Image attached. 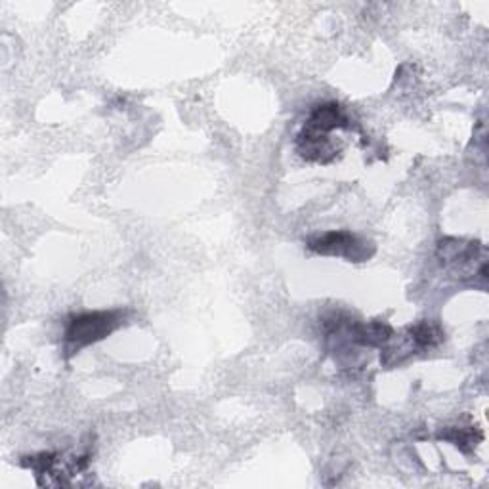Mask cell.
I'll return each instance as SVG.
<instances>
[{
	"mask_svg": "<svg viewBox=\"0 0 489 489\" xmlns=\"http://www.w3.org/2000/svg\"><path fill=\"white\" fill-rule=\"evenodd\" d=\"M409 336L417 348H432L443 340V331L432 321H423L409 327Z\"/></svg>",
	"mask_w": 489,
	"mask_h": 489,
	"instance_id": "obj_4",
	"label": "cell"
},
{
	"mask_svg": "<svg viewBox=\"0 0 489 489\" xmlns=\"http://www.w3.org/2000/svg\"><path fill=\"white\" fill-rule=\"evenodd\" d=\"M369 245L362 237H358L352 231H327L308 240V249L312 253L323 255V257H340L352 262H363L373 255V250H367Z\"/></svg>",
	"mask_w": 489,
	"mask_h": 489,
	"instance_id": "obj_2",
	"label": "cell"
},
{
	"mask_svg": "<svg viewBox=\"0 0 489 489\" xmlns=\"http://www.w3.org/2000/svg\"><path fill=\"white\" fill-rule=\"evenodd\" d=\"M121 310H100L69 318L65 327V350L77 354L81 348L91 346L98 340L109 336L123 323Z\"/></svg>",
	"mask_w": 489,
	"mask_h": 489,
	"instance_id": "obj_1",
	"label": "cell"
},
{
	"mask_svg": "<svg viewBox=\"0 0 489 489\" xmlns=\"http://www.w3.org/2000/svg\"><path fill=\"white\" fill-rule=\"evenodd\" d=\"M346 127H350V118L346 117L345 109L340 108L336 101L321 103V106H318L312 113H310V118L304 125V128L321 132V135H333L335 130L346 128Z\"/></svg>",
	"mask_w": 489,
	"mask_h": 489,
	"instance_id": "obj_3",
	"label": "cell"
},
{
	"mask_svg": "<svg viewBox=\"0 0 489 489\" xmlns=\"http://www.w3.org/2000/svg\"><path fill=\"white\" fill-rule=\"evenodd\" d=\"M440 438L451 441L461 451H470L476 446V441L482 440V434L474 431V428H451L448 432H441Z\"/></svg>",
	"mask_w": 489,
	"mask_h": 489,
	"instance_id": "obj_5",
	"label": "cell"
}]
</instances>
